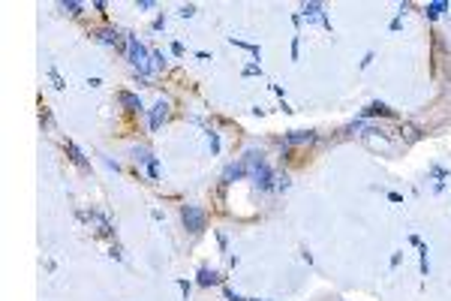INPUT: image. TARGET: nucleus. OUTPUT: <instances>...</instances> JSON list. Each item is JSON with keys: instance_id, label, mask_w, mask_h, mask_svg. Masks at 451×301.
<instances>
[{"instance_id": "nucleus-1", "label": "nucleus", "mask_w": 451, "mask_h": 301, "mask_svg": "<svg viewBox=\"0 0 451 301\" xmlns=\"http://www.w3.org/2000/svg\"><path fill=\"white\" fill-rule=\"evenodd\" d=\"M123 39H126V58L129 63L142 72V75H148L151 72V52L139 42V36H132V33H123Z\"/></svg>"}, {"instance_id": "nucleus-2", "label": "nucleus", "mask_w": 451, "mask_h": 301, "mask_svg": "<svg viewBox=\"0 0 451 301\" xmlns=\"http://www.w3.org/2000/svg\"><path fill=\"white\" fill-rule=\"evenodd\" d=\"M181 220H184V226H187L193 235H199V232L205 229V220H208V217H205V211H202L199 205H184V208H181Z\"/></svg>"}, {"instance_id": "nucleus-3", "label": "nucleus", "mask_w": 451, "mask_h": 301, "mask_svg": "<svg viewBox=\"0 0 451 301\" xmlns=\"http://www.w3.org/2000/svg\"><path fill=\"white\" fill-rule=\"evenodd\" d=\"M94 36H97V42H103V46H112V49H126V39H120V33H117L114 27H103V30H97Z\"/></svg>"}, {"instance_id": "nucleus-4", "label": "nucleus", "mask_w": 451, "mask_h": 301, "mask_svg": "<svg viewBox=\"0 0 451 301\" xmlns=\"http://www.w3.org/2000/svg\"><path fill=\"white\" fill-rule=\"evenodd\" d=\"M301 12H304V18H307V21H322V24L331 30V18L322 12V3H304V9H301Z\"/></svg>"}, {"instance_id": "nucleus-5", "label": "nucleus", "mask_w": 451, "mask_h": 301, "mask_svg": "<svg viewBox=\"0 0 451 301\" xmlns=\"http://www.w3.org/2000/svg\"><path fill=\"white\" fill-rule=\"evenodd\" d=\"M394 115H397L394 109H388L385 103H379V100H376V103H370V106L361 112V120H364V118H394Z\"/></svg>"}, {"instance_id": "nucleus-6", "label": "nucleus", "mask_w": 451, "mask_h": 301, "mask_svg": "<svg viewBox=\"0 0 451 301\" xmlns=\"http://www.w3.org/2000/svg\"><path fill=\"white\" fill-rule=\"evenodd\" d=\"M166 118H169V100H157V106L151 109V130H160Z\"/></svg>"}, {"instance_id": "nucleus-7", "label": "nucleus", "mask_w": 451, "mask_h": 301, "mask_svg": "<svg viewBox=\"0 0 451 301\" xmlns=\"http://www.w3.org/2000/svg\"><path fill=\"white\" fill-rule=\"evenodd\" d=\"M117 100H120V106H126L129 112H145V106H142V97H139V94L120 91V94H117Z\"/></svg>"}, {"instance_id": "nucleus-8", "label": "nucleus", "mask_w": 451, "mask_h": 301, "mask_svg": "<svg viewBox=\"0 0 451 301\" xmlns=\"http://www.w3.org/2000/svg\"><path fill=\"white\" fill-rule=\"evenodd\" d=\"M66 154H69V160H72V163H75L78 169H84V172L91 169V163H87V157L81 154V148H78L75 142H66Z\"/></svg>"}, {"instance_id": "nucleus-9", "label": "nucleus", "mask_w": 451, "mask_h": 301, "mask_svg": "<svg viewBox=\"0 0 451 301\" xmlns=\"http://www.w3.org/2000/svg\"><path fill=\"white\" fill-rule=\"evenodd\" d=\"M244 175H247V160H241V163H232V166L223 172V184H232V181L244 178Z\"/></svg>"}, {"instance_id": "nucleus-10", "label": "nucleus", "mask_w": 451, "mask_h": 301, "mask_svg": "<svg viewBox=\"0 0 451 301\" xmlns=\"http://www.w3.org/2000/svg\"><path fill=\"white\" fill-rule=\"evenodd\" d=\"M409 244H415V247H418V253H421V274L427 277V274H430V262H427V244L418 238V235H412V238H409Z\"/></svg>"}, {"instance_id": "nucleus-11", "label": "nucleus", "mask_w": 451, "mask_h": 301, "mask_svg": "<svg viewBox=\"0 0 451 301\" xmlns=\"http://www.w3.org/2000/svg\"><path fill=\"white\" fill-rule=\"evenodd\" d=\"M316 139V133H310V130H292V133H286V142L289 145H301V142H313Z\"/></svg>"}, {"instance_id": "nucleus-12", "label": "nucleus", "mask_w": 451, "mask_h": 301, "mask_svg": "<svg viewBox=\"0 0 451 301\" xmlns=\"http://www.w3.org/2000/svg\"><path fill=\"white\" fill-rule=\"evenodd\" d=\"M196 283H199V286H214V283H220V274H217V271H211V268H199Z\"/></svg>"}, {"instance_id": "nucleus-13", "label": "nucleus", "mask_w": 451, "mask_h": 301, "mask_svg": "<svg viewBox=\"0 0 451 301\" xmlns=\"http://www.w3.org/2000/svg\"><path fill=\"white\" fill-rule=\"evenodd\" d=\"M445 9H448V0H436V3H427V6H424V15H427V18H439Z\"/></svg>"}, {"instance_id": "nucleus-14", "label": "nucleus", "mask_w": 451, "mask_h": 301, "mask_svg": "<svg viewBox=\"0 0 451 301\" xmlns=\"http://www.w3.org/2000/svg\"><path fill=\"white\" fill-rule=\"evenodd\" d=\"M433 178H436L433 190H436V193H442V190H445V178H448V172H445L442 166H433Z\"/></svg>"}, {"instance_id": "nucleus-15", "label": "nucleus", "mask_w": 451, "mask_h": 301, "mask_svg": "<svg viewBox=\"0 0 451 301\" xmlns=\"http://www.w3.org/2000/svg\"><path fill=\"white\" fill-rule=\"evenodd\" d=\"M229 42H232V46H238V49H247V52H250V55H256V58L262 55V49H259L256 42H244V39H235V36H229Z\"/></svg>"}, {"instance_id": "nucleus-16", "label": "nucleus", "mask_w": 451, "mask_h": 301, "mask_svg": "<svg viewBox=\"0 0 451 301\" xmlns=\"http://www.w3.org/2000/svg\"><path fill=\"white\" fill-rule=\"evenodd\" d=\"M132 160H136V163H145V166H148V163L154 160V154H151L148 148H132Z\"/></svg>"}, {"instance_id": "nucleus-17", "label": "nucleus", "mask_w": 451, "mask_h": 301, "mask_svg": "<svg viewBox=\"0 0 451 301\" xmlns=\"http://www.w3.org/2000/svg\"><path fill=\"white\" fill-rule=\"evenodd\" d=\"M60 9H66V12H72V15H78V12L84 9V3H78V0H63V3H60Z\"/></svg>"}, {"instance_id": "nucleus-18", "label": "nucleus", "mask_w": 451, "mask_h": 301, "mask_svg": "<svg viewBox=\"0 0 451 301\" xmlns=\"http://www.w3.org/2000/svg\"><path fill=\"white\" fill-rule=\"evenodd\" d=\"M151 60H154V69H166V55H163V52L154 49V52H151Z\"/></svg>"}, {"instance_id": "nucleus-19", "label": "nucleus", "mask_w": 451, "mask_h": 301, "mask_svg": "<svg viewBox=\"0 0 451 301\" xmlns=\"http://www.w3.org/2000/svg\"><path fill=\"white\" fill-rule=\"evenodd\" d=\"M49 78H52V84H55L57 91H63V78H60V72H57V66H49Z\"/></svg>"}, {"instance_id": "nucleus-20", "label": "nucleus", "mask_w": 451, "mask_h": 301, "mask_svg": "<svg viewBox=\"0 0 451 301\" xmlns=\"http://www.w3.org/2000/svg\"><path fill=\"white\" fill-rule=\"evenodd\" d=\"M148 175H151V178H154V181L160 178V160H157V157H154V160L148 163Z\"/></svg>"}, {"instance_id": "nucleus-21", "label": "nucleus", "mask_w": 451, "mask_h": 301, "mask_svg": "<svg viewBox=\"0 0 451 301\" xmlns=\"http://www.w3.org/2000/svg\"><path fill=\"white\" fill-rule=\"evenodd\" d=\"M208 139H211V151H214V154H220V136H217L214 130H208Z\"/></svg>"}, {"instance_id": "nucleus-22", "label": "nucleus", "mask_w": 451, "mask_h": 301, "mask_svg": "<svg viewBox=\"0 0 451 301\" xmlns=\"http://www.w3.org/2000/svg\"><path fill=\"white\" fill-rule=\"evenodd\" d=\"M177 12H181V18H193V15H196V6H193V3H187V6H181Z\"/></svg>"}, {"instance_id": "nucleus-23", "label": "nucleus", "mask_w": 451, "mask_h": 301, "mask_svg": "<svg viewBox=\"0 0 451 301\" xmlns=\"http://www.w3.org/2000/svg\"><path fill=\"white\" fill-rule=\"evenodd\" d=\"M259 72H262L259 63H247V66H244V75H259Z\"/></svg>"}, {"instance_id": "nucleus-24", "label": "nucleus", "mask_w": 451, "mask_h": 301, "mask_svg": "<svg viewBox=\"0 0 451 301\" xmlns=\"http://www.w3.org/2000/svg\"><path fill=\"white\" fill-rule=\"evenodd\" d=\"M163 27H166V15H157L154 18V30H163Z\"/></svg>"}, {"instance_id": "nucleus-25", "label": "nucleus", "mask_w": 451, "mask_h": 301, "mask_svg": "<svg viewBox=\"0 0 451 301\" xmlns=\"http://www.w3.org/2000/svg\"><path fill=\"white\" fill-rule=\"evenodd\" d=\"M298 46H301V36L292 39V60H298Z\"/></svg>"}, {"instance_id": "nucleus-26", "label": "nucleus", "mask_w": 451, "mask_h": 301, "mask_svg": "<svg viewBox=\"0 0 451 301\" xmlns=\"http://www.w3.org/2000/svg\"><path fill=\"white\" fill-rule=\"evenodd\" d=\"M154 6H157L154 0H139V9H154Z\"/></svg>"}, {"instance_id": "nucleus-27", "label": "nucleus", "mask_w": 451, "mask_h": 301, "mask_svg": "<svg viewBox=\"0 0 451 301\" xmlns=\"http://www.w3.org/2000/svg\"><path fill=\"white\" fill-rule=\"evenodd\" d=\"M171 55H177V58H181V55H184V46H181V42H171Z\"/></svg>"}, {"instance_id": "nucleus-28", "label": "nucleus", "mask_w": 451, "mask_h": 301, "mask_svg": "<svg viewBox=\"0 0 451 301\" xmlns=\"http://www.w3.org/2000/svg\"><path fill=\"white\" fill-rule=\"evenodd\" d=\"M177 286H181L184 295H190V280H177Z\"/></svg>"}, {"instance_id": "nucleus-29", "label": "nucleus", "mask_w": 451, "mask_h": 301, "mask_svg": "<svg viewBox=\"0 0 451 301\" xmlns=\"http://www.w3.org/2000/svg\"><path fill=\"white\" fill-rule=\"evenodd\" d=\"M225 298H229V301H247V298H241L238 292H232V289H225Z\"/></svg>"}]
</instances>
